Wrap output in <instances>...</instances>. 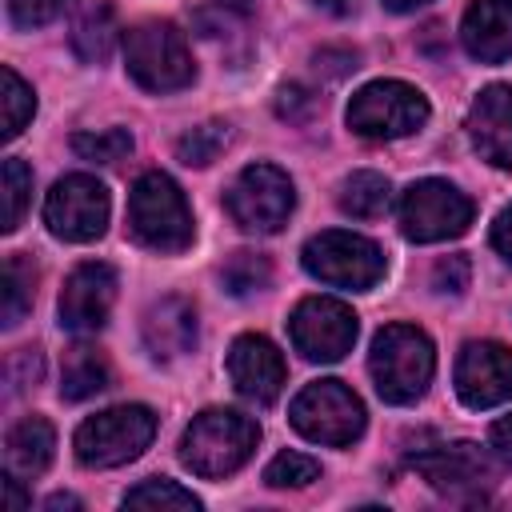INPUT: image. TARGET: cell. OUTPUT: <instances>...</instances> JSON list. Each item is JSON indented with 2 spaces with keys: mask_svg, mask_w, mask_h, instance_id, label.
Masks as SVG:
<instances>
[{
  "mask_svg": "<svg viewBox=\"0 0 512 512\" xmlns=\"http://www.w3.org/2000/svg\"><path fill=\"white\" fill-rule=\"evenodd\" d=\"M368 368H372L376 392L388 404H412L416 396H424L436 372V352L416 324H388L372 340Z\"/></svg>",
  "mask_w": 512,
  "mask_h": 512,
  "instance_id": "6da1fadb",
  "label": "cell"
},
{
  "mask_svg": "<svg viewBox=\"0 0 512 512\" xmlns=\"http://www.w3.org/2000/svg\"><path fill=\"white\" fill-rule=\"evenodd\" d=\"M256 440H260V428L252 416L232 412V408H208V412L192 416V424L184 428L180 460L196 476L216 480V476L236 472L252 456Z\"/></svg>",
  "mask_w": 512,
  "mask_h": 512,
  "instance_id": "7a4b0ae2",
  "label": "cell"
},
{
  "mask_svg": "<svg viewBox=\"0 0 512 512\" xmlns=\"http://www.w3.org/2000/svg\"><path fill=\"white\" fill-rule=\"evenodd\" d=\"M128 232L152 252H184L192 244V212L180 184L164 172H144L128 196Z\"/></svg>",
  "mask_w": 512,
  "mask_h": 512,
  "instance_id": "3957f363",
  "label": "cell"
},
{
  "mask_svg": "<svg viewBox=\"0 0 512 512\" xmlns=\"http://www.w3.org/2000/svg\"><path fill=\"white\" fill-rule=\"evenodd\" d=\"M156 436V416L144 404H116L76 428V460L84 468H116L136 460Z\"/></svg>",
  "mask_w": 512,
  "mask_h": 512,
  "instance_id": "277c9868",
  "label": "cell"
},
{
  "mask_svg": "<svg viewBox=\"0 0 512 512\" xmlns=\"http://www.w3.org/2000/svg\"><path fill=\"white\" fill-rule=\"evenodd\" d=\"M128 76L148 92H176L192 80V52L176 24L144 20L124 36Z\"/></svg>",
  "mask_w": 512,
  "mask_h": 512,
  "instance_id": "5b68a950",
  "label": "cell"
},
{
  "mask_svg": "<svg viewBox=\"0 0 512 512\" xmlns=\"http://www.w3.org/2000/svg\"><path fill=\"white\" fill-rule=\"evenodd\" d=\"M288 420L304 440L344 448L364 432V404L340 380H312L308 388L296 392Z\"/></svg>",
  "mask_w": 512,
  "mask_h": 512,
  "instance_id": "8992f818",
  "label": "cell"
},
{
  "mask_svg": "<svg viewBox=\"0 0 512 512\" xmlns=\"http://www.w3.org/2000/svg\"><path fill=\"white\" fill-rule=\"evenodd\" d=\"M428 120V100L404 80H372L348 100V128L368 140H396Z\"/></svg>",
  "mask_w": 512,
  "mask_h": 512,
  "instance_id": "52a82bcc",
  "label": "cell"
},
{
  "mask_svg": "<svg viewBox=\"0 0 512 512\" xmlns=\"http://www.w3.org/2000/svg\"><path fill=\"white\" fill-rule=\"evenodd\" d=\"M300 260H304L308 276H316L332 288H352V292H364L384 276V252L368 236L340 232V228L312 236L304 244Z\"/></svg>",
  "mask_w": 512,
  "mask_h": 512,
  "instance_id": "ba28073f",
  "label": "cell"
},
{
  "mask_svg": "<svg viewBox=\"0 0 512 512\" xmlns=\"http://www.w3.org/2000/svg\"><path fill=\"white\" fill-rule=\"evenodd\" d=\"M292 204H296L292 180L276 164H248L224 196L228 216L244 232H280L292 216Z\"/></svg>",
  "mask_w": 512,
  "mask_h": 512,
  "instance_id": "9c48e42d",
  "label": "cell"
},
{
  "mask_svg": "<svg viewBox=\"0 0 512 512\" xmlns=\"http://www.w3.org/2000/svg\"><path fill=\"white\" fill-rule=\"evenodd\" d=\"M472 224V200L448 180H416L400 196V232L416 244L460 236Z\"/></svg>",
  "mask_w": 512,
  "mask_h": 512,
  "instance_id": "30bf717a",
  "label": "cell"
},
{
  "mask_svg": "<svg viewBox=\"0 0 512 512\" xmlns=\"http://www.w3.org/2000/svg\"><path fill=\"white\" fill-rule=\"evenodd\" d=\"M44 224L52 236L72 244L96 240L108 224V188L88 172L60 176L44 200Z\"/></svg>",
  "mask_w": 512,
  "mask_h": 512,
  "instance_id": "8fae6325",
  "label": "cell"
},
{
  "mask_svg": "<svg viewBox=\"0 0 512 512\" xmlns=\"http://www.w3.org/2000/svg\"><path fill=\"white\" fill-rule=\"evenodd\" d=\"M288 336L304 360L332 364L344 352H352V344H356V312L344 300L308 296L296 304V312L288 320Z\"/></svg>",
  "mask_w": 512,
  "mask_h": 512,
  "instance_id": "7c38bea8",
  "label": "cell"
},
{
  "mask_svg": "<svg viewBox=\"0 0 512 512\" xmlns=\"http://www.w3.org/2000/svg\"><path fill=\"white\" fill-rule=\"evenodd\" d=\"M412 472H420L440 496L460 500V504H476L484 500V492L492 488V472L488 460L476 444L456 440V444H436V448H420L412 456Z\"/></svg>",
  "mask_w": 512,
  "mask_h": 512,
  "instance_id": "4fadbf2b",
  "label": "cell"
},
{
  "mask_svg": "<svg viewBox=\"0 0 512 512\" xmlns=\"http://www.w3.org/2000/svg\"><path fill=\"white\" fill-rule=\"evenodd\" d=\"M456 392L476 412L512 400V348L496 340H468L456 356Z\"/></svg>",
  "mask_w": 512,
  "mask_h": 512,
  "instance_id": "5bb4252c",
  "label": "cell"
},
{
  "mask_svg": "<svg viewBox=\"0 0 512 512\" xmlns=\"http://www.w3.org/2000/svg\"><path fill=\"white\" fill-rule=\"evenodd\" d=\"M112 300H116V272H112V264L84 260L64 280L60 324L68 332H96V328H104V320L112 312Z\"/></svg>",
  "mask_w": 512,
  "mask_h": 512,
  "instance_id": "9a60e30c",
  "label": "cell"
},
{
  "mask_svg": "<svg viewBox=\"0 0 512 512\" xmlns=\"http://www.w3.org/2000/svg\"><path fill=\"white\" fill-rule=\"evenodd\" d=\"M228 376L244 400L272 404L284 388V356L276 352L272 340L248 332V336L232 340V348H228Z\"/></svg>",
  "mask_w": 512,
  "mask_h": 512,
  "instance_id": "2e32d148",
  "label": "cell"
},
{
  "mask_svg": "<svg viewBox=\"0 0 512 512\" xmlns=\"http://www.w3.org/2000/svg\"><path fill=\"white\" fill-rule=\"evenodd\" d=\"M472 148L496 164L512 168V84H488L468 108Z\"/></svg>",
  "mask_w": 512,
  "mask_h": 512,
  "instance_id": "e0dca14e",
  "label": "cell"
},
{
  "mask_svg": "<svg viewBox=\"0 0 512 512\" xmlns=\"http://www.w3.org/2000/svg\"><path fill=\"white\" fill-rule=\"evenodd\" d=\"M460 40L484 64L508 60L512 56V0H476L464 12Z\"/></svg>",
  "mask_w": 512,
  "mask_h": 512,
  "instance_id": "ac0fdd59",
  "label": "cell"
},
{
  "mask_svg": "<svg viewBox=\"0 0 512 512\" xmlns=\"http://www.w3.org/2000/svg\"><path fill=\"white\" fill-rule=\"evenodd\" d=\"M144 344L156 360H176L196 344V312L180 296H164L144 316Z\"/></svg>",
  "mask_w": 512,
  "mask_h": 512,
  "instance_id": "d6986e66",
  "label": "cell"
},
{
  "mask_svg": "<svg viewBox=\"0 0 512 512\" xmlns=\"http://www.w3.org/2000/svg\"><path fill=\"white\" fill-rule=\"evenodd\" d=\"M52 448H56V432L44 416H24L8 428V440H4V472L20 476V480H32L40 476L48 464H52Z\"/></svg>",
  "mask_w": 512,
  "mask_h": 512,
  "instance_id": "ffe728a7",
  "label": "cell"
},
{
  "mask_svg": "<svg viewBox=\"0 0 512 512\" xmlns=\"http://www.w3.org/2000/svg\"><path fill=\"white\" fill-rule=\"evenodd\" d=\"M116 32H120V28H116L112 4H108V0H92V4L80 8L76 24H72V48H76V56H80L84 64H100V60L112 52Z\"/></svg>",
  "mask_w": 512,
  "mask_h": 512,
  "instance_id": "44dd1931",
  "label": "cell"
},
{
  "mask_svg": "<svg viewBox=\"0 0 512 512\" xmlns=\"http://www.w3.org/2000/svg\"><path fill=\"white\" fill-rule=\"evenodd\" d=\"M104 388H108V360L88 344L68 348L64 364H60V396L64 400H88Z\"/></svg>",
  "mask_w": 512,
  "mask_h": 512,
  "instance_id": "7402d4cb",
  "label": "cell"
},
{
  "mask_svg": "<svg viewBox=\"0 0 512 512\" xmlns=\"http://www.w3.org/2000/svg\"><path fill=\"white\" fill-rule=\"evenodd\" d=\"M340 208L352 216V220H372L388 208V180L380 172H352L344 184H340Z\"/></svg>",
  "mask_w": 512,
  "mask_h": 512,
  "instance_id": "603a6c76",
  "label": "cell"
},
{
  "mask_svg": "<svg viewBox=\"0 0 512 512\" xmlns=\"http://www.w3.org/2000/svg\"><path fill=\"white\" fill-rule=\"evenodd\" d=\"M124 508H180V512H196L200 508V500L188 492V488H180L176 480H168V476H148V480H140L136 488H128L124 492Z\"/></svg>",
  "mask_w": 512,
  "mask_h": 512,
  "instance_id": "cb8c5ba5",
  "label": "cell"
},
{
  "mask_svg": "<svg viewBox=\"0 0 512 512\" xmlns=\"http://www.w3.org/2000/svg\"><path fill=\"white\" fill-rule=\"evenodd\" d=\"M36 284V272L24 256H8L4 260V328H16L20 316L32 308V288Z\"/></svg>",
  "mask_w": 512,
  "mask_h": 512,
  "instance_id": "d4e9b609",
  "label": "cell"
},
{
  "mask_svg": "<svg viewBox=\"0 0 512 512\" xmlns=\"http://www.w3.org/2000/svg\"><path fill=\"white\" fill-rule=\"evenodd\" d=\"M228 144V128L220 124V120H208V124H196V128H188L180 140H176V156L192 168H204V164H212L216 156H220V148Z\"/></svg>",
  "mask_w": 512,
  "mask_h": 512,
  "instance_id": "484cf974",
  "label": "cell"
},
{
  "mask_svg": "<svg viewBox=\"0 0 512 512\" xmlns=\"http://www.w3.org/2000/svg\"><path fill=\"white\" fill-rule=\"evenodd\" d=\"M72 152L92 164H120L132 152V136L124 128H104V132H76Z\"/></svg>",
  "mask_w": 512,
  "mask_h": 512,
  "instance_id": "4316f807",
  "label": "cell"
},
{
  "mask_svg": "<svg viewBox=\"0 0 512 512\" xmlns=\"http://www.w3.org/2000/svg\"><path fill=\"white\" fill-rule=\"evenodd\" d=\"M220 280H224V288L232 296H252V292H260L272 280V268H268V260L260 252H236L220 268Z\"/></svg>",
  "mask_w": 512,
  "mask_h": 512,
  "instance_id": "83f0119b",
  "label": "cell"
},
{
  "mask_svg": "<svg viewBox=\"0 0 512 512\" xmlns=\"http://www.w3.org/2000/svg\"><path fill=\"white\" fill-rule=\"evenodd\" d=\"M28 196H32V168L16 156L4 160V232H16L24 208H28Z\"/></svg>",
  "mask_w": 512,
  "mask_h": 512,
  "instance_id": "f1b7e54d",
  "label": "cell"
},
{
  "mask_svg": "<svg viewBox=\"0 0 512 512\" xmlns=\"http://www.w3.org/2000/svg\"><path fill=\"white\" fill-rule=\"evenodd\" d=\"M0 76H4V140H12V136H20L24 124L32 120L36 96H32V88L16 76V68H4Z\"/></svg>",
  "mask_w": 512,
  "mask_h": 512,
  "instance_id": "f546056e",
  "label": "cell"
},
{
  "mask_svg": "<svg viewBox=\"0 0 512 512\" xmlns=\"http://www.w3.org/2000/svg\"><path fill=\"white\" fill-rule=\"evenodd\" d=\"M316 476H320V464L312 456H300V452H280L264 468V480L272 488H300V484H312Z\"/></svg>",
  "mask_w": 512,
  "mask_h": 512,
  "instance_id": "4dcf8cb0",
  "label": "cell"
},
{
  "mask_svg": "<svg viewBox=\"0 0 512 512\" xmlns=\"http://www.w3.org/2000/svg\"><path fill=\"white\" fill-rule=\"evenodd\" d=\"M68 8V0H8V16L16 28H40L56 20Z\"/></svg>",
  "mask_w": 512,
  "mask_h": 512,
  "instance_id": "1f68e13d",
  "label": "cell"
},
{
  "mask_svg": "<svg viewBox=\"0 0 512 512\" xmlns=\"http://www.w3.org/2000/svg\"><path fill=\"white\" fill-rule=\"evenodd\" d=\"M432 284H436V292L460 296V292L468 288V260H464V256H444V260L432 268Z\"/></svg>",
  "mask_w": 512,
  "mask_h": 512,
  "instance_id": "d6a6232c",
  "label": "cell"
},
{
  "mask_svg": "<svg viewBox=\"0 0 512 512\" xmlns=\"http://www.w3.org/2000/svg\"><path fill=\"white\" fill-rule=\"evenodd\" d=\"M312 108H316V100H312L304 88H296V84H292V88H280V100H276V112H280V116L304 120Z\"/></svg>",
  "mask_w": 512,
  "mask_h": 512,
  "instance_id": "836d02e7",
  "label": "cell"
},
{
  "mask_svg": "<svg viewBox=\"0 0 512 512\" xmlns=\"http://www.w3.org/2000/svg\"><path fill=\"white\" fill-rule=\"evenodd\" d=\"M316 68H324L328 76H344V72L356 68V52H348V48H340V52L324 48V52H316Z\"/></svg>",
  "mask_w": 512,
  "mask_h": 512,
  "instance_id": "e575fe53",
  "label": "cell"
},
{
  "mask_svg": "<svg viewBox=\"0 0 512 512\" xmlns=\"http://www.w3.org/2000/svg\"><path fill=\"white\" fill-rule=\"evenodd\" d=\"M492 244H496V252H500L504 260H512V204L496 216V224H492Z\"/></svg>",
  "mask_w": 512,
  "mask_h": 512,
  "instance_id": "d590c367",
  "label": "cell"
},
{
  "mask_svg": "<svg viewBox=\"0 0 512 512\" xmlns=\"http://www.w3.org/2000/svg\"><path fill=\"white\" fill-rule=\"evenodd\" d=\"M492 448H496V456L512 468V416H504V420L492 424Z\"/></svg>",
  "mask_w": 512,
  "mask_h": 512,
  "instance_id": "8d00e7d4",
  "label": "cell"
},
{
  "mask_svg": "<svg viewBox=\"0 0 512 512\" xmlns=\"http://www.w3.org/2000/svg\"><path fill=\"white\" fill-rule=\"evenodd\" d=\"M312 4L324 8V12H332V16H348L356 8V0H312Z\"/></svg>",
  "mask_w": 512,
  "mask_h": 512,
  "instance_id": "74e56055",
  "label": "cell"
},
{
  "mask_svg": "<svg viewBox=\"0 0 512 512\" xmlns=\"http://www.w3.org/2000/svg\"><path fill=\"white\" fill-rule=\"evenodd\" d=\"M44 508H48V512H60V508H80V500H76V496H68V492H56V496H48V500H44Z\"/></svg>",
  "mask_w": 512,
  "mask_h": 512,
  "instance_id": "f35d334b",
  "label": "cell"
},
{
  "mask_svg": "<svg viewBox=\"0 0 512 512\" xmlns=\"http://www.w3.org/2000/svg\"><path fill=\"white\" fill-rule=\"evenodd\" d=\"M420 4H428V0H384V8H392V12H412Z\"/></svg>",
  "mask_w": 512,
  "mask_h": 512,
  "instance_id": "ab89813d",
  "label": "cell"
},
{
  "mask_svg": "<svg viewBox=\"0 0 512 512\" xmlns=\"http://www.w3.org/2000/svg\"><path fill=\"white\" fill-rule=\"evenodd\" d=\"M212 4H216L220 12H244V8L252 4V0H212Z\"/></svg>",
  "mask_w": 512,
  "mask_h": 512,
  "instance_id": "60d3db41",
  "label": "cell"
}]
</instances>
